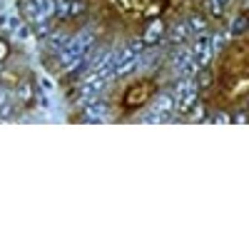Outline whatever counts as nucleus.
Segmentation results:
<instances>
[{
    "instance_id": "f257e3e1",
    "label": "nucleus",
    "mask_w": 249,
    "mask_h": 249,
    "mask_svg": "<svg viewBox=\"0 0 249 249\" xmlns=\"http://www.w3.org/2000/svg\"><path fill=\"white\" fill-rule=\"evenodd\" d=\"M105 85H107V77H102V75L90 70L85 77H82V85H80V92H77V102H80V105H85V102L100 97V92L105 90Z\"/></svg>"
},
{
    "instance_id": "f03ea898",
    "label": "nucleus",
    "mask_w": 249,
    "mask_h": 249,
    "mask_svg": "<svg viewBox=\"0 0 249 249\" xmlns=\"http://www.w3.org/2000/svg\"><path fill=\"white\" fill-rule=\"evenodd\" d=\"M140 65V55L130 48V45H124L115 53V75L117 77H124V75H130L135 68Z\"/></svg>"
},
{
    "instance_id": "7ed1b4c3",
    "label": "nucleus",
    "mask_w": 249,
    "mask_h": 249,
    "mask_svg": "<svg viewBox=\"0 0 249 249\" xmlns=\"http://www.w3.org/2000/svg\"><path fill=\"white\" fill-rule=\"evenodd\" d=\"M172 68L179 77H195L199 72V65L195 62V57L190 55V50H175L172 53Z\"/></svg>"
},
{
    "instance_id": "20e7f679",
    "label": "nucleus",
    "mask_w": 249,
    "mask_h": 249,
    "mask_svg": "<svg viewBox=\"0 0 249 249\" xmlns=\"http://www.w3.org/2000/svg\"><path fill=\"white\" fill-rule=\"evenodd\" d=\"M190 55L195 57V62L199 68H207L210 65V60H212V55H214V50H212V45H210V37L207 35H199L195 43L190 45Z\"/></svg>"
},
{
    "instance_id": "39448f33",
    "label": "nucleus",
    "mask_w": 249,
    "mask_h": 249,
    "mask_svg": "<svg viewBox=\"0 0 249 249\" xmlns=\"http://www.w3.org/2000/svg\"><path fill=\"white\" fill-rule=\"evenodd\" d=\"M92 72L102 75V77H112L115 75V50H102L100 55H95L92 60Z\"/></svg>"
},
{
    "instance_id": "423d86ee",
    "label": "nucleus",
    "mask_w": 249,
    "mask_h": 249,
    "mask_svg": "<svg viewBox=\"0 0 249 249\" xmlns=\"http://www.w3.org/2000/svg\"><path fill=\"white\" fill-rule=\"evenodd\" d=\"M107 102L105 100H100V97H95V100H90V102H85L82 105V115H85V120H90V122H100V120H105L107 117Z\"/></svg>"
},
{
    "instance_id": "0eeeda50",
    "label": "nucleus",
    "mask_w": 249,
    "mask_h": 249,
    "mask_svg": "<svg viewBox=\"0 0 249 249\" xmlns=\"http://www.w3.org/2000/svg\"><path fill=\"white\" fill-rule=\"evenodd\" d=\"M175 110H177V102H175V97H172L170 92L160 95V97L155 100V105H152V112H157L162 120H167V117H170Z\"/></svg>"
},
{
    "instance_id": "6e6552de",
    "label": "nucleus",
    "mask_w": 249,
    "mask_h": 249,
    "mask_svg": "<svg viewBox=\"0 0 249 249\" xmlns=\"http://www.w3.org/2000/svg\"><path fill=\"white\" fill-rule=\"evenodd\" d=\"M164 35H167V30H164V23H162V20H152V23L147 25V30L142 33V43H144V45H157Z\"/></svg>"
},
{
    "instance_id": "1a4fd4ad",
    "label": "nucleus",
    "mask_w": 249,
    "mask_h": 249,
    "mask_svg": "<svg viewBox=\"0 0 249 249\" xmlns=\"http://www.w3.org/2000/svg\"><path fill=\"white\" fill-rule=\"evenodd\" d=\"M172 90H175L172 97H175V102H177V100H182V97H187V95L197 92L199 88H197V80H195V77H177V82H175Z\"/></svg>"
},
{
    "instance_id": "9d476101",
    "label": "nucleus",
    "mask_w": 249,
    "mask_h": 249,
    "mask_svg": "<svg viewBox=\"0 0 249 249\" xmlns=\"http://www.w3.org/2000/svg\"><path fill=\"white\" fill-rule=\"evenodd\" d=\"M85 10L82 0H57V15L60 18H77Z\"/></svg>"
},
{
    "instance_id": "9b49d317",
    "label": "nucleus",
    "mask_w": 249,
    "mask_h": 249,
    "mask_svg": "<svg viewBox=\"0 0 249 249\" xmlns=\"http://www.w3.org/2000/svg\"><path fill=\"white\" fill-rule=\"evenodd\" d=\"M190 35H192V30L187 23H177V25H172V30H167V37H170L172 45H182Z\"/></svg>"
},
{
    "instance_id": "f8f14e48",
    "label": "nucleus",
    "mask_w": 249,
    "mask_h": 249,
    "mask_svg": "<svg viewBox=\"0 0 249 249\" xmlns=\"http://www.w3.org/2000/svg\"><path fill=\"white\" fill-rule=\"evenodd\" d=\"M15 115V105H13V97L5 88H0V117L3 120H10Z\"/></svg>"
},
{
    "instance_id": "ddd939ff",
    "label": "nucleus",
    "mask_w": 249,
    "mask_h": 249,
    "mask_svg": "<svg viewBox=\"0 0 249 249\" xmlns=\"http://www.w3.org/2000/svg\"><path fill=\"white\" fill-rule=\"evenodd\" d=\"M37 5H40V15H43L45 20L57 15V0H37Z\"/></svg>"
},
{
    "instance_id": "4468645a",
    "label": "nucleus",
    "mask_w": 249,
    "mask_h": 249,
    "mask_svg": "<svg viewBox=\"0 0 249 249\" xmlns=\"http://www.w3.org/2000/svg\"><path fill=\"white\" fill-rule=\"evenodd\" d=\"M48 43H50V48H53V50H57V53H60L62 48H65V45L70 43V37H68V35H62V33H50V35H48Z\"/></svg>"
},
{
    "instance_id": "2eb2a0df",
    "label": "nucleus",
    "mask_w": 249,
    "mask_h": 249,
    "mask_svg": "<svg viewBox=\"0 0 249 249\" xmlns=\"http://www.w3.org/2000/svg\"><path fill=\"white\" fill-rule=\"evenodd\" d=\"M177 105H179V112H182V115H190V112L195 110V105H197V92H192V95H187V97L177 100Z\"/></svg>"
},
{
    "instance_id": "dca6fc26",
    "label": "nucleus",
    "mask_w": 249,
    "mask_h": 249,
    "mask_svg": "<svg viewBox=\"0 0 249 249\" xmlns=\"http://www.w3.org/2000/svg\"><path fill=\"white\" fill-rule=\"evenodd\" d=\"M187 25H190V30L192 33H202V30H207V20L202 18V15H190V20H187Z\"/></svg>"
},
{
    "instance_id": "f3484780",
    "label": "nucleus",
    "mask_w": 249,
    "mask_h": 249,
    "mask_svg": "<svg viewBox=\"0 0 249 249\" xmlns=\"http://www.w3.org/2000/svg\"><path fill=\"white\" fill-rule=\"evenodd\" d=\"M204 8L214 18H222V13H224V3H219V0H204Z\"/></svg>"
},
{
    "instance_id": "a211bd4d",
    "label": "nucleus",
    "mask_w": 249,
    "mask_h": 249,
    "mask_svg": "<svg viewBox=\"0 0 249 249\" xmlns=\"http://www.w3.org/2000/svg\"><path fill=\"white\" fill-rule=\"evenodd\" d=\"M33 28H35V35L37 37H48L53 30H50V20H37V23H33Z\"/></svg>"
},
{
    "instance_id": "6ab92c4d",
    "label": "nucleus",
    "mask_w": 249,
    "mask_h": 249,
    "mask_svg": "<svg viewBox=\"0 0 249 249\" xmlns=\"http://www.w3.org/2000/svg\"><path fill=\"white\" fill-rule=\"evenodd\" d=\"M224 43H227V35L224 33H214V37L210 40V45H212V50L217 53V50H222L224 48Z\"/></svg>"
},
{
    "instance_id": "aec40b11",
    "label": "nucleus",
    "mask_w": 249,
    "mask_h": 249,
    "mask_svg": "<svg viewBox=\"0 0 249 249\" xmlns=\"http://www.w3.org/2000/svg\"><path fill=\"white\" fill-rule=\"evenodd\" d=\"M20 97H23V102H30V85H28V82H23V85H20Z\"/></svg>"
},
{
    "instance_id": "412c9836",
    "label": "nucleus",
    "mask_w": 249,
    "mask_h": 249,
    "mask_svg": "<svg viewBox=\"0 0 249 249\" xmlns=\"http://www.w3.org/2000/svg\"><path fill=\"white\" fill-rule=\"evenodd\" d=\"M202 72V70H199ZM212 82V77H210V72H202V77H199V82H197V88H207Z\"/></svg>"
},
{
    "instance_id": "4be33fe9",
    "label": "nucleus",
    "mask_w": 249,
    "mask_h": 249,
    "mask_svg": "<svg viewBox=\"0 0 249 249\" xmlns=\"http://www.w3.org/2000/svg\"><path fill=\"white\" fill-rule=\"evenodd\" d=\"M8 53H10V48H8V43H5V40H0V62H3V60L8 57Z\"/></svg>"
},
{
    "instance_id": "5701e85b",
    "label": "nucleus",
    "mask_w": 249,
    "mask_h": 249,
    "mask_svg": "<svg viewBox=\"0 0 249 249\" xmlns=\"http://www.w3.org/2000/svg\"><path fill=\"white\" fill-rule=\"evenodd\" d=\"M130 48H132V50H135V53H137V55H140V53H142V50H144V43H142V40H135V43H132V45H130Z\"/></svg>"
},
{
    "instance_id": "b1692460",
    "label": "nucleus",
    "mask_w": 249,
    "mask_h": 249,
    "mask_svg": "<svg viewBox=\"0 0 249 249\" xmlns=\"http://www.w3.org/2000/svg\"><path fill=\"white\" fill-rule=\"evenodd\" d=\"M214 122H230V117H227V115H217Z\"/></svg>"
},
{
    "instance_id": "393cba45",
    "label": "nucleus",
    "mask_w": 249,
    "mask_h": 249,
    "mask_svg": "<svg viewBox=\"0 0 249 249\" xmlns=\"http://www.w3.org/2000/svg\"><path fill=\"white\" fill-rule=\"evenodd\" d=\"M219 3H224V5H227V3H230V0H219Z\"/></svg>"
},
{
    "instance_id": "a878e982",
    "label": "nucleus",
    "mask_w": 249,
    "mask_h": 249,
    "mask_svg": "<svg viewBox=\"0 0 249 249\" xmlns=\"http://www.w3.org/2000/svg\"><path fill=\"white\" fill-rule=\"evenodd\" d=\"M0 70H3V68H0Z\"/></svg>"
}]
</instances>
